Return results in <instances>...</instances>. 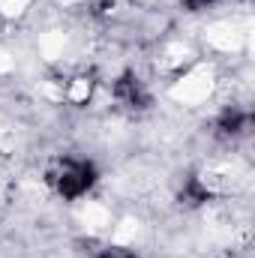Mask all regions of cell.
<instances>
[{
	"label": "cell",
	"instance_id": "1",
	"mask_svg": "<svg viewBox=\"0 0 255 258\" xmlns=\"http://www.w3.org/2000/svg\"><path fill=\"white\" fill-rule=\"evenodd\" d=\"M48 183L66 201L81 198L96 183V165L87 162V159H63V162H57L54 171H48Z\"/></svg>",
	"mask_w": 255,
	"mask_h": 258
},
{
	"label": "cell",
	"instance_id": "2",
	"mask_svg": "<svg viewBox=\"0 0 255 258\" xmlns=\"http://www.w3.org/2000/svg\"><path fill=\"white\" fill-rule=\"evenodd\" d=\"M111 90H114V99H117L120 105H126V108H147V105H150V93H147L144 81H141L135 72H123V75L111 84Z\"/></svg>",
	"mask_w": 255,
	"mask_h": 258
},
{
	"label": "cell",
	"instance_id": "3",
	"mask_svg": "<svg viewBox=\"0 0 255 258\" xmlns=\"http://www.w3.org/2000/svg\"><path fill=\"white\" fill-rule=\"evenodd\" d=\"M249 123H252L249 111H243V108H225L219 114V120H216V129H219V135L234 138V135H243L249 129Z\"/></svg>",
	"mask_w": 255,
	"mask_h": 258
},
{
	"label": "cell",
	"instance_id": "4",
	"mask_svg": "<svg viewBox=\"0 0 255 258\" xmlns=\"http://www.w3.org/2000/svg\"><path fill=\"white\" fill-rule=\"evenodd\" d=\"M177 201H180L183 207H201L204 201H210V189H207V183H201L198 177H189V180L183 183L180 195H177Z\"/></svg>",
	"mask_w": 255,
	"mask_h": 258
},
{
	"label": "cell",
	"instance_id": "5",
	"mask_svg": "<svg viewBox=\"0 0 255 258\" xmlns=\"http://www.w3.org/2000/svg\"><path fill=\"white\" fill-rule=\"evenodd\" d=\"M90 87H93V84H90L87 78H78V81H75V90H72V99H75V102L90 99Z\"/></svg>",
	"mask_w": 255,
	"mask_h": 258
},
{
	"label": "cell",
	"instance_id": "6",
	"mask_svg": "<svg viewBox=\"0 0 255 258\" xmlns=\"http://www.w3.org/2000/svg\"><path fill=\"white\" fill-rule=\"evenodd\" d=\"M99 258H135V252H129L126 246H111V249L99 252Z\"/></svg>",
	"mask_w": 255,
	"mask_h": 258
},
{
	"label": "cell",
	"instance_id": "7",
	"mask_svg": "<svg viewBox=\"0 0 255 258\" xmlns=\"http://www.w3.org/2000/svg\"><path fill=\"white\" fill-rule=\"evenodd\" d=\"M180 3H183V9H189V12H201V9L213 6L216 0H180Z\"/></svg>",
	"mask_w": 255,
	"mask_h": 258
}]
</instances>
